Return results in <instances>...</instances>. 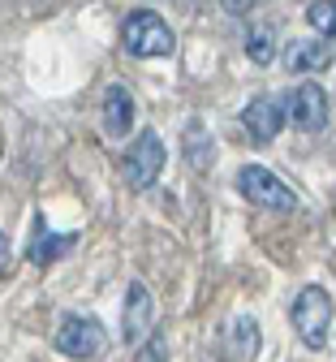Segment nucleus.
<instances>
[{
	"instance_id": "obj_6",
	"label": "nucleus",
	"mask_w": 336,
	"mask_h": 362,
	"mask_svg": "<svg viewBox=\"0 0 336 362\" xmlns=\"http://www.w3.org/2000/svg\"><path fill=\"white\" fill-rule=\"evenodd\" d=\"M280 117H289V125H298V129H323L328 125V95H323V86H315V82L294 86L289 104H280Z\"/></svg>"
},
{
	"instance_id": "obj_16",
	"label": "nucleus",
	"mask_w": 336,
	"mask_h": 362,
	"mask_svg": "<svg viewBox=\"0 0 336 362\" xmlns=\"http://www.w3.org/2000/svg\"><path fill=\"white\" fill-rule=\"evenodd\" d=\"M5 255H9V242H5V233H0V267H5Z\"/></svg>"
},
{
	"instance_id": "obj_10",
	"label": "nucleus",
	"mask_w": 336,
	"mask_h": 362,
	"mask_svg": "<svg viewBox=\"0 0 336 362\" xmlns=\"http://www.w3.org/2000/svg\"><path fill=\"white\" fill-rule=\"evenodd\" d=\"M104 129L112 134V139H125V134L134 129V95L125 86H108V95H104Z\"/></svg>"
},
{
	"instance_id": "obj_8",
	"label": "nucleus",
	"mask_w": 336,
	"mask_h": 362,
	"mask_svg": "<svg viewBox=\"0 0 336 362\" xmlns=\"http://www.w3.org/2000/svg\"><path fill=\"white\" fill-rule=\"evenodd\" d=\"M242 125H246V134L259 143V147H267L276 134H280V125H284V117H280V104L276 100H267V95H259V100H250L246 108H242Z\"/></svg>"
},
{
	"instance_id": "obj_15",
	"label": "nucleus",
	"mask_w": 336,
	"mask_h": 362,
	"mask_svg": "<svg viewBox=\"0 0 336 362\" xmlns=\"http://www.w3.org/2000/svg\"><path fill=\"white\" fill-rule=\"evenodd\" d=\"M164 358H168V354H164V341H160V337H151V345H142L134 362H164Z\"/></svg>"
},
{
	"instance_id": "obj_2",
	"label": "nucleus",
	"mask_w": 336,
	"mask_h": 362,
	"mask_svg": "<svg viewBox=\"0 0 336 362\" xmlns=\"http://www.w3.org/2000/svg\"><path fill=\"white\" fill-rule=\"evenodd\" d=\"M57 349L74 362H91V358H100L108 349V332L104 324L95 320V315H69V320L57 328Z\"/></svg>"
},
{
	"instance_id": "obj_13",
	"label": "nucleus",
	"mask_w": 336,
	"mask_h": 362,
	"mask_svg": "<svg viewBox=\"0 0 336 362\" xmlns=\"http://www.w3.org/2000/svg\"><path fill=\"white\" fill-rule=\"evenodd\" d=\"M246 57H250L255 65H272V57H276L272 26H259V30H250V35H246Z\"/></svg>"
},
{
	"instance_id": "obj_9",
	"label": "nucleus",
	"mask_w": 336,
	"mask_h": 362,
	"mask_svg": "<svg viewBox=\"0 0 336 362\" xmlns=\"http://www.w3.org/2000/svg\"><path fill=\"white\" fill-rule=\"evenodd\" d=\"M328 65H332V52L323 39H294L284 48V69H294V74H311V69H328Z\"/></svg>"
},
{
	"instance_id": "obj_4",
	"label": "nucleus",
	"mask_w": 336,
	"mask_h": 362,
	"mask_svg": "<svg viewBox=\"0 0 336 362\" xmlns=\"http://www.w3.org/2000/svg\"><path fill=\"white\" fill-rule=\"evenodd\" d=\"M328 324H332V298H328V289L306 285V289L294 298V332H298L311 349H319L323 337H328Z\"/></svg>"
},
{
	"instance_id": "obj_1",
	"label": "nucleus",
	"mask_w": 336,
	"mask_h": 362,
	"mask_svg": "<svg viewBox=\"0 0 336 362\" xmlns=\"http://www.w3.org/2000/svg\"><path fill=\"white\" fill-rule=\"evenodd\" d=\"M121 43H125V52H134V57H168L177 48L168 22L160 13H151V9H134L121 22Z\"/></svg>"
},
{
	"instance_id": "obj_14",
	"label": "nucleus",
	"mask_w": 336,
	"mask_h": 362,
	"mask_svg": "<svg viewBox=\"0 0 336 362\" xmlns=\"http://www.w3.org/2000/svg\"><path fill=\"white\" fill-rule=\"evenodd\" d=\"M237 332H242V354H255L259 349V328L250 320H237Z\"/></svg>"
},
{
	"instance_id": "obj_5",
	"label": "nucleus",
	"mask_w": 336,
	"mask_h": 362,
	"mask_svg": "<svg viewBox=\"0 0 336 362\" xmlns=\"http://www.w3.org/2000/svg\"><path fill=\"white\" fill-rule=\"evenodd\" d=\"M160 168H164V143H160V134L147 129V134H142V139L125 151V160H121V177H125V186L147 190V186H156Z\"/></svg>"
},
{
	"instance_id": "obj_7",
	"label": "nucleus",
	"mask_w": 336,
	"mask_h": 362,
	"mask_svg": "<svg viewBox=\"0 0 336 362\" xmlns=\"http://www.w3.org/2000/svg\"><path fill=\"white\" fill-rule=\"evenodd\" d=\"M151 324H156V302H151V289L147 285H129V293H125V320H121V337L125 341H142L151 332Z\"/></svg>"
},
{
	"instance_id": "obj_11",
	"label": "nucleus",
	"mask_w": 336,
	"mask_h": 362,
	"mask_svg": "<svg viewBox=\"0 0 336 362\" xmlns=\"http://www.w3.org/2000/svg\"><path fill=\"white\" fill-rule=\"evenodd\" d=\"M74 246V238L69 233H47V229H39L35 233V242H30V263H52V259H61L65 250Z\"/></svg>"
},
{
	"instance_id": "obj_12",
	"label": "nucleus",
	"mask_w": 336,
	"mask_h": 362,
	"mask_svg": "<svg viewBox=\"0 0 336 362\" xmlns=\"http://www.w3.org/2000/svg\"><path fill=\"white\" fill-rule=\"evenodd\" d=\"M306 22H311L315 30H323V43H336V0L306 5Z\"/></svg>"
},
{
	"instance_id": "obj_3",
	"label": "nucleus",
	"mask_w": 336,
	"mask_h": 362,
	"mask_svg": "<svg viewBox=\"0 0 336 362\" xmlns=\"http://www.w3.org/2000/svg\"><path fill=\"white\" fill-rule=\"evenodd\" d=\"M237 190H242L250 203L272 207V211H294L298 207V194L284 186L272 168H263V164H246L242 173H237Z\"/></svg>"
}]
</instances>
